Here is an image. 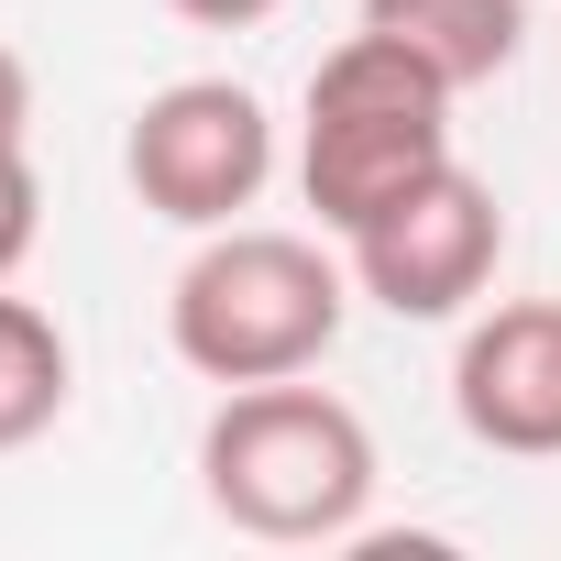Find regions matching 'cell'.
<instances>
[{
    "label": "cell",
    "mask_w": 561,
    "mask_h": 561,
    "mask_svg": "<svg viewBox=\"0 0 561 561\" xmlns=\"http://www.w3.org/2000/svg\"><path fill=\"white\" fill-rule=\"evenodd\" d=\"M353 320V264L309 231H209L176 287H165V342L209 386H275V375H320Z\"/></svg>",
    "instance_id": "2"
},
{
    "label": "cell",
    "mask_w": 561,
    "mask_h": 561,
    "mask_svg": "<svg viewBox=\"0 0 561 561\" xmlns=\"http://www.w3.org/2000/svg\"><path fill=\"white\" fill-rule=\"evenodd\" d=\"M451 78L430 56H408L397 34L353 23L320 67H309V122H298V187L320 209L331 242H353L375 209H397L419 176L451 165Z\"/></svg>",
    "instance_id": "3"
},
{
    "label": "cell",
    "mask_w": 561,
    "mask_h": 561,
    "mask_svg": "<svg viewBox=\"0 0 561 561\" xmlns=\"http://www.w3.org/2000/svg\"><path fill=\"white\" fill-rule=\"evenodd\" d=\"M165 12H187V23H209V34H242V23H264V12H287V0H165Z\"/></svg>",
    "instance_id": "11"
},
{
    "label": "cell",
    "mask_w": 561,
    "mask_h": 561,
    "mask_svg": "<svg viewBox=\"0 0 561 561\" xmlns=\"http://www.w3.org/2000/svg\"><path fill=\"white\" fill-rule=\"evenodd\" d=\"M198 495L275 550H320V539H364L375 506V430L364 408H342L309 375L275 386H220L209 430H198Z\"/></svg>",
    "instance_id": "1"
},
{
    "label": "cell",
    "mask_w": 561,
    "mask_h": 561,
    "mask_svg": "<svg viewBox=\"0 0 561 561\" xmlns=\"http://www.w3.org/2000/svg\"><path fill=\"white\" fill-rule=\"evenodd\" d=\"M34 231H45V187H34V165H23V144H12V154H0V287L23 275Z\"/></svg>",
    "instance_id": "9"
},
{
    "label": "cell",
    "mask_w": 561,
    "mask_h": 561,
    "mask_svg": "<svg viewBox=\"0 0 561 561\" xmlns=\"http://www.w3.org/2000/svg\"><path fill=\"white\" fill-rule=\"evenodd\" d=\"M67 386H78L67 331H56L34 298H12V287H0V451L45 440V430L67 419Z\"/></svg>",
    "instance_id": "8"
},
{
    "label": "cell",
    "mask_w": 561,
    "mask_h": 561,
    "mask_svg": "<svg viewBox=\"0 0 561 561\" xmlns=\"http://www.w3.org/2000/svg\"><path fill=\"white\" fill-rule=\"evenodd\" d=\"M23 133H34V67H23L12 45H0V154H12Z\"/></svg>",
    "instance_id": "10"
},
{
    "label": "cell",
    "mask_w": 561,
    "mask_h": 561,
    "mask_svg": "<svg viewBox=\"0 0 561 561\" xmlns=\"http://www.w3.org/2000/svg\"><path fill=\"white\" fill-rule=\"evenodd\" d=\"M122 176H133V198H144L154 220H176V231H231V220L264 198V176H275V122H264V100H253L242 78H176V89H154V100L133 111Z\"/></svg>",
    "instance_id": "4"
},
{
    "label": "cell",
    "mask_w": 561,
    "mask_h": 561,
    "mask_svg": "<svg viewBox=\"0 0 561 561\" xmlns=\"http://www.w3.org/2000/svg\"><path fill=\"white\" fill-rule=\"evenodd\" d=\"M451 419L506 451V462H550L561 451V298H506L462 331L451 353Z\"/></svg>",
    "instance_id": "6"
},
{
    "label": "cell",
    "mask_w": 561,
    "mask_h": 561,
    "mask_svg": "<svg viewBox=\"0 0 561 561\" xmlns=\"http://www.w3.org/2000/svg\"><path fill=\"white\" fill-rule=\"evenodd\" d=\"M495 253H506V209L495 187L451 154L440 176H419L397 209H375L342 264H353V287L386 309V320H462L484 287H495Z\"/></svg>",
    "instance_id": "5"
},
{
    "label": "cell",
    "mask_w": 561,
    "mask_h": 561,
    "mask_svg": "<svg viewBox=\"0 0 561 561\" xmlns=\"http://www.w3.org/2000/svg\"><path fill=\"white\" fill-rule=\"evenodd\" d=\"M364 23L397 34L408 56H430L451 89H484L528 45V0H364Z\"/></svg>",
    "instance_id": "7"
}]
</instances>
